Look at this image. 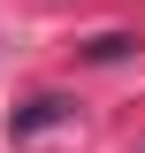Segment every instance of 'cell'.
I'll list each match as a JSON object with an SVG mask.
<instances>
[{
	"label": "cell",
	"mask_w": 145,
	"mask_h": 153,
	"mask_svg": "<svg viewBox=\"0 0 145 153\" xmlns=\"http://www.w3.org/2000/svg\"><path fill=\"white\" fill-rule=\"evenodd\" d=\"M54 123H69V100H61V92L31 100V107H23L16 123H8V130H16V138H38V130H54Z\"/></svg>",
	"instance_id": "1"
},
{
	"label": "cell",
	"mask_w": 145,
	"mask_h": 153,
	"mask_svg": "<svg viewBox=\"0 0 145 153\" xmlns=\"http://www.w3.org/2000/svg\"><path fill=\"white\" fill-rule=\"evenodd\" d=\"M122 54H130V38H122V31H115V38H92V61H122Z\"/></svg>",
	"instance_id": "2"
}]
</instances>
